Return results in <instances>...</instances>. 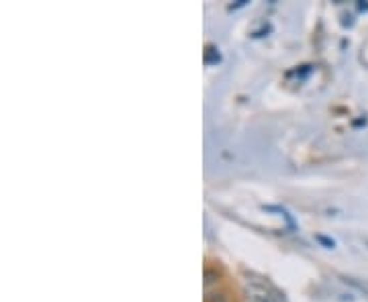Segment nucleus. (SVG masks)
Masks as SVG:
<instances>
[{
	"label": "nucleus",
	"instance_id": "nucleus-1",
	"mask_svg": "<svg viewBox=\"0 0 368 302\" xmlns=\"http://www.w3.org/2000/svg\"><path fill=\"white\" fill-rule=\"evenodd\" d=\"M247 302H280V294L266 284L247 282Z\"/></svg>",
	"mask_w": 368,
	"mask_h": 302
},
{
	"label": "nucleus",
	"instance_id": "nucleus-2",
	"mask_svg": "<svg viewBox=\"0 0 368 302\" xmlns=\"http://www.w3.org/2000/svg\"><path fill=\"white\" fill-rule=\"evenodd\" d=\"M344 282H346V284H352L354 288H358L360 292H365V294L368 296V280H360V278H348V276H346V278H344Z\"/></svg>",
	"mask_w": 368,
	"mask_h": 302
},
{
	"label": "nucleus",
	"instance_id": "nucleus-3",
	"mask_svg": "<svg viewBox=\"0 0 368 302\" xmlns=\"http://www.w3.org/2000/svg\"><path fill=\"white\" fill-rule=\"evenodd\" d=\"M358 61L362 63V65H367L368 67V39L362 43V47H360V54H358Z\"/></svg>",
	"mask_w": 368,
	"mask_h": 302
}]
</instances>
